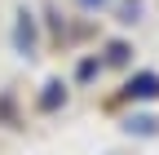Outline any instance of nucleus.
<instances>
[{
    "label": "nucleus",
    "mask_w": 159,
    "mask_h": 155,
    "mask_svg": "<svg viewBox=\"0 0 159 155\" xmlns=\"http://www.w3.org/2000/svg\"><path fill=\"white\" fill-rule=\"evenodd\" d=\"M128 93H137V98H155V93H159V80H155V75H137V84H128Z\"/></svg>",
    "instance_id": "1"
}]
</instances>
